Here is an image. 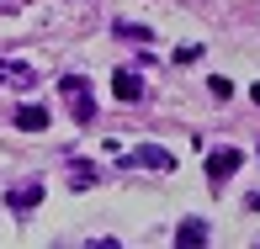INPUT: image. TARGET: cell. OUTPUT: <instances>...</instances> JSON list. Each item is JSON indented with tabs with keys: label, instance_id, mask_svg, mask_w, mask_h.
Here are the masks:
<instances>
[{
	"label": "cell",
	"instance_id": "obj_1",
	"mask_svg": "<svg viewBox=\"0 0 260 249\" xmlns=\"http://www.w3.org/2000/svg\"><path fill=\"white\" fill-rule=\"evenodd\" d=\"M122 164H127V170H175V154L159 149V144H144V149L122 154Z\"/></svg>",
	"mask_w": 260,
	"mask_h": 249
},
{
	"label": "cell",
	"instance_id": "obj_2",
	"mask_svg": "<svg viewBox=\"0 0 260 249\" xmlns=\"http://www.w3.org/2000/svg\"><path fill=\"white\" fill-rule=\"evenodd\" d=\"M239 170H244V154L239 149H212L207 154V181L212 186H223L229 175H239Z\"/></svg>",
	"mask_w": 260,
	"mask_h": 249
},
{
	"label": "cell",
	"instance_id": "obj_3",
	"mask_svg": "<svg viewBox=\"0 0 260 249\" xmlns=\"http://www.w3.org/2000/svg\"><path fill=\"white\" fill-rule=\"evenodd\" d=\"M11 122H16L21 133H48L53 112H48V106H38V101H27V106H16V117H11Z\"/></svg>",
	"mask_w": 260,
	"mask_h": 249
},
{
	"label": "cell",
	"instance_id": "obj_4",
	"mask_svg": "<svg viewBox=\"0 0 260 249\" xmlns=\"http://www.w3.org/2000/svg\"><path fill=\"white\" fill-rule=\"evenodd\" d=\"M112 90H117V101H122V106L144 101V80H138L133 69H117V75H112Z\"/></svg>",
	"mask_w": 260,
	"mask_h": 249
},
{
	"label": "cell",
	"instance_id": "obj_5",
	"mask_svg": "<svg viewBox=\"0 0 260 249\" xmlns=\"http://www.w3.org/2000/svg\"><path fill=\"white\" fill-rule=\"evenodd\" d=\"M11 212H32V207H38V201H43V181H21V186H11Z\"/></svg>",
	"mask_w": 260,
	"mask_h": 249
},
{
	"label": "cell",
	"instance_id": "obj_6",
	"mask_svg": "<svg viewBox=\"0 0 260 249\" xmlns=\"http://www.w3.org/2000/svg\"><path fill=\"white\" fill-rule=\"evenodd\" d=\"M175 244H181V249H197V244H207V223H181V228H175Z\"/></svg>",
	"mask_w": 260,
	"mask_h": 249
},
{
	"label": "cell",
	"instance_id": "obj_7",
	"mask_svg": "<svg viewBox=\"0 0 260 249\" xmlns=\"http://www.w3.org/2000/svg\"><path fill=\"white\" fill-rule=\"evenodd\" d=\"M0 85H21L27 90V85H38V75H32L27 64H0Z\"/></svg>",
	"mask_w": 260,
	"mask_h": 249
},
{
	"label": "cell",
	"instance_id": "obj_8",
	"mask_svg": "<svg viewBox=\"0 0 260 249\" xmlns=\"http://www.w3.org/2000/svg\"><path fill=\"white\" fill-rule=\"evenodd\" d=\"M64 96H69V101L90 96V80H80V75H64Z\"/></svg>",
	"mask_w": 260,
	"mask_h": 249
},
{
	"label": "cell",
	"instance_id": "obj_9",
	"mask_svg": "<svg viewBox=\"0 0 260 249\" xmlns=\"http://www.w3.org/2000/svg\"><path fill=\"white\" fill-rule=\"evenodd\" d=\"M117 32L133 38V43H149V27H138V21H117Z\"/></svg>",
	"mask_w": 260,
	"mask_h": 249
},
{
	"label": "cell",
	"instance_id": "obj_10",
	"mask_svg": "<svg viewBox=\"0 0 260 249\" xmlns=\"http://www.w3.org/2000/svg\"><path fill=\"white\" fill-rule=\"evenodd\" d=\"M229 90H234V85H229V80H223V75H212V80H207V96H212V101H223V96H229Z\"/></svg>",
	"mask_w": 260,
	"mask_h": 249
},
{
	"label": "cell",
	"instance_id": "obj_11",
	"mask_svg": "<svg viewBox=\"0 0 260 249\" xmlns=\"http://www.w3.org/2000/svg\"><path fill=\"white\" fill-rule=\"evenodd\" d=\"M197 58H202V48H197V43H186V48H175V64H197Z\"/></svg>",
	"mask_w": 260,
	"mask_h": 249
}]
</instances>
